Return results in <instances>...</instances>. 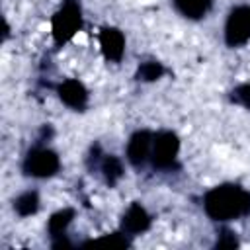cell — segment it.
Wrapping results in <instances>:
<instances>
[{"label": "cell", "instance_id": "obj_17", "mask_svg": "<svg viewBox=\"0 0 250 250\" xmlns=\"http://www.w3.org/2000/svg\"><path fill=\"white\" fill-rule=\"evenodd\" d=\"M215 246H217V248H236V246H238L236 232H232L230 229H221Z\"/></svg>", "mask_w": 250, "mask_h": 250}, {"label": "cell", "instance_id": "obj_9", "mask_svg": "<svg viewBox=\"0 0 250 250\" xmlns=\"http://www.w3.org/2000/svg\"><path fill=\"white\" fill-rule=\"evenodd\" d=\"M150 225H152V217L139 201L131 203L121 217V230L129 236H137V234L146 232L150 229Z\"/></svg>", "mask_w": 250, "mask_h": 250}, {"label": "cell", "instance_id": "obj_7", "mask_svg": "<svg viewBox=\"0 0 250 250\" xmlns=\"http://www.w3.org/2000/svg\"><path fill=\"white\" fill-rule=\"evenodd\" d=\"M57 94H59V100L74 109V111H84L86 105H88V100H90V94H88V88L76 80V78H66L62 80L59 86H57Z\"/></svg>", "mask_w": 250, "mask_h": 250}, {"label": "cell", "instance_id": "obj_8", "mask_svg": "<svg viewBox=\"0 0 250 250\" xmlns=\"http://www.w3.org/2000/svg\"><path fill=\"white\" fill-rule=\"evenodd\" d=\"M98 41H100V49H102V55L105 57V61L109 62H119L125 55V35L119 27H113V25H105L100 29V35H98Z\"/></svg>", "mask_w": 250, "mask_h": 250}, {"label": "cell", "instance_id": "obj_14", "mask_svg": "<svg viewBox=\"0 0 250 250\" xmlns=\"http://www.w3.org/2000/svg\"><path fill=\"white\" fill-rule=\"evenodd\" d=\"M166 74V68L162 62L158 61H145L139 64L137 72H135V78L141 80V82H154V80H160L162 76Z\"/></svg>", "mask_w": 250, "mask_h": 250}, {"label": "cell", "instance_id": "obj_13", "mask_svg": "<svg viewBox=\"0 0 250 250\" xmlns=\"http://www.w3.org/2000/svg\"><path fill=\"white\" fill-rule=\"evenodd\" d=\"M39 193L35 189H25L21 191L20 195L14 197L12 201V207H14V213L18 217H31L39 211Z\"/></svg>", "mask_w": 250, "mask_h": 250}, {"label": "cell", "instance_id": "obj_12", "mask_svg": "<svg viewBox=\"0 0 250 250\" xmlns=\"http://www.w3.org/2000/svg\"><path fill=\"white\" fill-rule=\"evenodd\" d=\"M98 168H100V174L104 178V182L113 188L121 178H123V162L119 160V156L115 154H102V158L98 160Z\"/></svg>", "mask_w": 250, "mask_h": 250}, {"label": "cell", "instance_id": "obj_1", "mask_svg": "<svg viewBox=\"0 0 250 250\" xmlns=\"http://www.w3.org/2000/svg\"><path fill=\"white\" fill-rule=\"evenodd\" d=\"M203 211L211 221L229 223L250 215V191L238 184H221L203 195Z\"/></svg>", "mask_w": 250, "mask_h": 250}, {"label": "cell", "instance_id": "obj_4", "mask_svg": "<svg viewBox=\"0 0 250 250\" xmlns=\"http://www.w3.org/2000/svg\"><path fill=\"white\" fill-rule=\"evenodd\" d=\"M180 154V139L174 131H158L154 133L152 141V152H150V164L156 170H172L176 168Z\"/></svg>", "mask_w": 250, "mask_h": 250}, {"label": "cell", "instance_id": "obj_6", "mask_svg": "<svg viewBox=\"0 0 250 250\" xmlns=\"http://www.w3.org/2000/svg\"><path fill=\"white\" fill-rule=\"evenodd\" d=\"M152 141L154 133L148 129H139L135 131L125 146V156L127 162L135 168H143L146 162H150V152H152Z\"/></svg>", "mask_w": 250, "mask_h": 250}, {"label": "cell", "instance_id": "obj_2", "mask_svg": "<svg viewBox=\"0 0 250 250\" xmlns=\"http://www.w3.org/2000/svg\"><path fill=\"white\" fill-rule=\"evenodd\" d=\"M61 168V158L59 154L49 148L45 143H37L33 145L23 160H21V172L23 176L27 178H35V180H45V178H51L59 172Z\"/></svg>", "mask_w": 250, "mask_h": 250}, {"label": "cell", "instance_id": "obj_5", "mask_svg": "<svg viewBox=\"0 0 250 250\" xmlns=\"http://www.w3.org/2000/svg\"><path fill=\"white\" fill-rule=\"evenodd\" d=\"M250 41V6L238 4L230 8L225 21V43L230 49L242 47Z\"/></svg>", "mask_w": 250, "mask_h": 250}, {"label": "cell", "instance_id": "obj_11", "mask_svg": "<svg viewBox=\"0 0 250 250\" xmlns=\"http://www.w3.org/2000/svg\"><path fill=\"white\" fill-rule=\"evenodd\" d=\"M174 4V10L186 18V20H191V21H197V20H203L211 6H213V0H172Z\"/></svg>", "mask_w": 250, "mask_h": 250}, {"label": "cell", "instance_id": "obj_16", "mask_svg": "<svg viewBox=\"0 0 250 250\" xmlns=\"http://www.w3.org/2000/svg\"><path fill=\"white\" fill-rule=\"evenodd\" d=\"M230 102L250 109V82H242L230 90Z\"/></svg>", "mask_w": 250, "mask_h": 250}, {"label": "cell", "instance_id": "obj_3", "mask_svg": "<svg viewBox=\"0 0 250 250\" xmlns=\"http://www.w3.org/2000/svg\"><path fill=\"white\" fill-rule=\"evenodd\" d=\"M82 29V8L76 0H64L61 8L53 14L51 35L55 45L68 43Z\"/></svg>", "mask_w": 250, "mask_h": 250}, {"label": "cell", "instance_id": "obj_15", "mask_svg": "<svg viewBox=\"0 0 250 250\" xmlns=\"http://www.w3.org/2000/svg\"><path fill=\"white\" fill-rule=\"evenodd\" d=\"M129 234H125L123 230L121 232H111V234H105L98 240H92V244H105L109 248H127L129 246V240H127Z\"/></svg>", "mask_w": 250, "mask_h": 250}, {"label": "cell", "instance_id": "obj_10", "mask_svg": "<svg viewBox=\"0 0 250 250\" xmlns=\"http://www.w3.org/2000/svg\"><path fill=\"white\" fill-rule=\"evenodd\" d=\"M74 219V209L72 207H64L55 211L49 221H47V232L53 238V248H64V246H72L66 240V229Z\"/></svg>", "mask_w": 250, "mask_h": 250}]
</instances>
